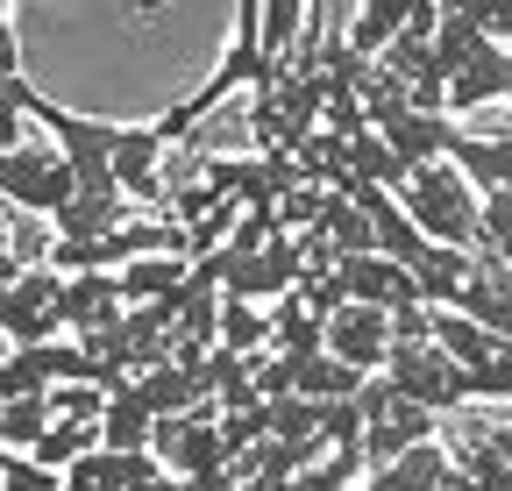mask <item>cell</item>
Returning a JSON list of instances; mask_svg holds the SVG:
<instances>
[{
  "instance_id": "6da1fadb",
  "label": "cell",
  "mask_w": 512,
  "mask_h": 491,
  "mask_svg": "<svg viewBox=\"0 0 512 491\" xmlns=\"http://www.w3.org/2000/svg\"><path fill=\"white\" fill-rule=\"evenodd\" d=\"M392 200L406 207V221H413L427 242H441V250H477V242H484V228H477L484 193H477L448 157H441V164H420Z\"/></svg>"
},
{
  "instance_id": "7a4b0ae2",
  "label": "cell",
  "mask_w": 512,
  "mask_h": 491,
  "mask_svg": "<svg viewBox=\"0 0 512 491\" xmlns=\"http://www.w3.org/2000/svg\"><path fill=\"white\" fill-rule=\"evenodd\" d=\"M64 200H72V164L57 157V143H15L8 157H0V207L15 214H57Z\"/></svg>"
},
{
  "instance_id": "3957f363",
  "label": "cell",
  "mask_w": 512,
  "mask_h": 491,
  "mask_svg": "<svg viewBox=\"0 0 512 491\" xmlns=\"http://www.w3.org/2000/svg\"><path fill=\"white\" fill-rule=\"evenodd\" d=\"M320 349L335 363H349L356 378H377L392 363V314H377V306H335L328 328H320Z\"/></svg>"
},
{
  "instance_id": "277c9868",
  "label": "cell",
  "mask_w": 512,
  "mask_h": 491,
  "mask_svg": "<svg viewBox=\"0 0 512 491\" xmlns=\"http://www.w3.org/2000/svg\"><path fill=\"white\" fill-rule=\"evenodd\" d=\"M57 271L50 264H29L22 278H8L0 285V335H8L15 349H29V342H50L57 335Z\"/></svg>"
},
{
  "instance_id": "5b68a950",
  "label": "cell",
  "mask_w": 512,
  "mask_h": 491,
  "mask_svg": "<svg viewBox=\"0 0 512 491\" xmlns=\"http://www.w3.org/2000/svg\"><path fill=\"white\" fill-rule=\"evenodd\" d=\"M384 385H392L399 399L427 406V413H456V363H448L434 342H413V349H392V363H384Z\"/></svg>"
},
{
  "instance_id": "8992f818",
  "label": "cell",
  "mask_w": 512,
  "mask_h": 491,
  "mask_svg": "<svg viewBox=\"0 0 512 491\" xmlns=\"http://www.w3.org/2000/svg\"><path fill=\"white\" fill-rule=\"evenodd\" d=\"M335 278H342V299L349 306H377V314H399V306H420L413 292V271L392 264V257H335Z\"/></svg>"
},
{
  "instance_id": "52a82bcc",
  "label": "cell",
  "mask_w": 512,
  "mask_h": 491,
  "mask_svg": "<svg viewBox=\"0 0 512 491\" xmlns=\"http://www.w3.org/2000/svg\"><path fill=\"white\" fill-rule=\"evenodd\" d=\"M57 335H93L121 314V285L114 271H79V278H57Z\"/></svg>"
},
{
  "instance_id": "ba28073f",
  "label": "cell",
  "mask_w": 512,
  "mask_h": 491,
  "mask_svg": "<svg viewBox=\"0 0 512 491\" xmlns=\"http://www.w3.org/2000/svg\"><path fill=\"white\" fill-rule=\"evenodd\" d=\"M136 399H143L157 420L192 413V406H214V399H207V385H200V363H178V356L150 363V371H136Z\"/></svg>"
},
{
  "instance_id": "9c48e42d",
  "label": "cell",
  "mask_w": 512,
  "mask_h": 491,
  "mask_svg": "<svg viewBox=\"0 0 512 491\" xmlns=\"http://www.w3.org/2000/svg\"><path fill=\"white\" fill-rule=\"evenodd\" d=\"M384 143L399 150V164H406V178L420 171V164H441L448 150H456V121H441V114H420V107H406L392 129H377Z\"/></svg>"
},
{
  "instance_id": "30bf717a",
  "label": "cell",
  "mask_w": 512,
  "mask_h": 491,
  "mask_svg": "<svg viewBox=\"0 0 512 491\" xmlns=\"http://www.w3.org/2000/svg\"><path fill=\"white\" fill-rule=\"evenodd\" d=\"M448 449L441 442H420V449H406V456H392V463H377L356 491H448Z\"/></svg>"
},
{
  "instance_id": "8fae6325",
  "label": "cell",
  "mask_w": 512,
  "mask_h": 491,
  "mask_svg": "<svg viewBox=\"0 0 512 491\" xmlns=\"http://www.w3.org/2000/svg\"><path fill=\"white\" fill-rule=\"evenodd\" d=\"M157 435V413L136 399V378L107 385V406H100V449H150Z\"/></svg>"
},
{
  "instance_id": "7c38bea8",
  "label": "cell",
  "mask_w": 512,
  "mask_h": 491,
  "mask_svg": "<svg viewBox=\"0 0 512 491\" xmlns=\"http://www.w3.org/2000/svg\"><path fill=\"white\" fill-rule=\"evenodd\" d=\"M470 271H477V250H441V242H427V257L413 264V292H420V306H456L463 299V285H470Z\"/></svg>"
},
{
  "instance_id": "4fadbf2b",
  "label": "cell",
  "mask_w": 512,
  "mask_h": 491,
  "mask_svg": "<svg viewBox=\"0 0 512 491\" xmlns=\"http://www.w3.org/2000/svg\"><path fill=\"white\" fill-rule=\"evenodd\" d=\"M306 22H313V0H264L256 50H264V65H271V72H285L292 57L306 50Z\"/></svg>"
},
{
  "instance_id": "5bb4252c",
  "label": "cell",
  "mask_w": 512,
  "mask_h": 491,
  "mask_svg": "<svg viewBox=\"0 0 512 491\" xmlns=\"http://www.w3.org/2000/svg\"><path fill=\"white\" fill-rule=\"evenodd\" d=\"M448 164H456L477 193H512V136H456Z\"/></svg>"
},
{
  "instance_id": "9a60e30c",
  "label": "cell",
  "mask_w": 512,
  "mask_h": 491,
  "mask_svg": "<svg viewBox=\"0 0 512 491\" xmlns=\"http://www.w3.org/2000/svg\"><path fill=\"white\" fill-rule=\"evenodd\" d=\"M434 349L456 363V371H477V363H491V356L512 349V342H498L491 328H477L470 314H456V306H441V314H434Z\"/></svg>"
},
{
  "instance_id": "2e32d148",
  "label": "cell",
  "mask_w": 512,
  "mask_h": 491,
  "mask_svg": "<svg viewBox=\"0 0 512 491\" xmlns=\"http://www.w3.org/2000/svg\"><path fill=\"white\" fill-rule=\"evenodd\" d=\"M192 257H136V264H121L114 285H121V306H157V299H178Z\"/></svg>"
},
{
  "instance_id": "e0dca14e",
  "label": "cell",
  "mask_w": 512,
  "mask_h": 491,
  "mask_svg": "<svg viewBox=\"0 0 512 491\" xmlns=\"http://www.w3.org/2000/svg\"><path fill=\"white\" fill-rule=\"evenodd\" d=\"M484 100H512V57L491 43L477 65H463L448 79V107H484Z\"/></svg>"
},
{
  "instance_id": "ac0fdd59",
  "label": "cell",
  "mask_w": 512,
  "mask_h": 491,
  "mask_svg": "<svg viewBox=\"0 0 512 491\" xmlns=\"http://www.w3.org/2000/svg\"><path fill=\"white\" fill-rule=\"evenodd\" d=\"M313 235H328V242H335V257H370V250H377V242H370V214H363L356 200H342V193L320 200Z\"/></svg>"
},
{
  "instance_id": "d6986e66",
  "label": "cell",
  "mask_w": 512,
  "mask_h": 491,
  "mask_svg": "<svg viewBox=\"0 0 512 491\" xmlns=\"http://www.w3.org/2000/svg\"><path fill=\"white\" fill-rule=\"evenodd\" d=\"M86 449H100V420H50V427H43V442H36L29 456H36L43 470H57V477H64Z\"/></svg>"
},
{
  "instance_id": "ffe728a7",
  "label": "cell",
  "mask_w": 512,
  "mask_h": 491,
  "mask_svg": "<svg viewBox=\"0 0 512 491\" xmlns=\"http://www.w3.org/2000/svg\"><path fill=\"white\" fill-rule=\"evenodd\" d=\"M320 328H328V321H320L299 292H285V299L271 306V349H285V356H313V349H320Z\"/></svg>"
},
{
  "instance_id": "44dd1931",
  "label": "cell",
  "mask_w": 512,
  "mask_h": 491,
  "mask_svg": "<svg viewBox=\"0 0 512 491\" xmlns=\"http://www.w3.org/2000/svg\"><path fill=\"white\" fill-rule=\"evenodd\" d=\"M349 178H370V186L399 193V186H406V164H399V150L384 143L377 129H356V136H349Z\"/></svg>"
},
{
  "instance_id": "7402d4cb",
  "label": "cell",
  "mask_w": 512,
  "mask_h": 491,
  "mask_svg": "<svg viewBox=\"0 0 512 491\" xmlns=\"http://www.w3.org/2000/svg\"><path fill=\"white\" fill-rule=\"evenodd\" d=\"M214 342L235 349V356H264L271 349V314H264V306H249V299H221V335Z\"/></svg>"
},
{
  "instance_id": "603a6c76",
  "label": "cell",
  "mask_w": 512,
  "mask_h": 491,
  "mask_svg": "<svg viewBox=\"0 0 512 491\" xmlns=\"http://www.w3.org/2000/svg\"><path fill=\"white\" fill-rule=\"evenodd\" d=\"M264 420H271V442H285V449L320 442V406H313V399H299V392L264 399ZM320 449H328V442H320Z\"/></svg>"
},
{
  "instance_id": "cb8c5ba5",
  "label": "cell",
  "mask_w": 512,
  "mask_h": 491,
  "mask_svg": "<svg viewBox=\"0 0 512 491\" xmlns=\"http://www.w3.org/2000/svg\"><path fill=\"white\" fill-rule=\"evenodd\" d=\"M50 427V399H0V449H36Z\"/></svg>"
},
{
  "instance_id": "d4e9b609",
  "label": "cell",
  "mask_w": 512,
  "mask_h": 491,
  "mask_svg": "<svg viewBox=\"0 0 512 491\" xmlns=\"http://www.w3.org/2000/svg\"><path fill=\"white\" fill-rule=\"evenodd\" d=\"M477 228H484V242H477V250H484L491 264H505V271H512V193H484Z\"/></svg>"
},
{
  "instance_id": "484cf974",
  "label": "cell",
  "mask_w": 512,
  "mask_h": 491,
  "mask_svg": "<svg viewBox=\"0 0 512 491\" xmlns=\"http://www.w3.org/2000/svg\"><path fill=\"white\" fill-rule=\"evenodd\" d=\"M256 442H271V420H264V399H249V406H221V449L242 456Z\"/></svg>"
},
{
  "instance_id": "4316f807",
  "label": "cell",
  "mask_w": 512,
  "mask_h": 491,
  "mask_svg": "<svg viewBox=\"0 0 512 491\" xmlns=\"http://www.w3.org/2000/svg\"><path fill=\"white\" fill-rule=\"evenodd\" d=\"M456 399H505L512 406V349H498L477 371H456Z\"/></svg>"
},
{
  "instance_id": "83f0119b",
  "label": "cell",
  "mask_w": 512,
  "mask_h": 491,
  "mask_svg": "<svg viewBox=\"0 0 512 491\" xmlns=\"http://www.w3.org/2000/svg\"><path fill=\"white\" fill-rule=\"evenodd\" d=\"M43 399H50V420H100V406H107L100 385H57Z\"/></svg>"
},
{
  "instance_id": "f1b7e54d",
  "label": "cell",
  "mask_w": 512,
  "mask_h": 491,
  "mask_svg": "<svg viewBox=\"0 0 512 491\" xmlns=\"http://www.w3.org/2000/svg\"><path fill=\"white\" fill-rule=\"evenodd\" d=\"M29 264L15 257V207H0V285H8V278H22Z\"/></svg>"
},
{
  "instance_id": "f546056e",
  "label": "cell",
  "mask_w": 512,
  "mask_h": 491,
  "mask_svg": "<svg viewBox=\"0 0 512 491\" xmlns=\"http://www.w3.org/2000/svg\"><path fill=\"white\" fill-rule=\"evenodd\" d=\"M22 143V114H0V157H8Z\"/></svg>"
},
{
  "instance_id": "4dcf8cb0",
  "label": "cell",
  "mask_w": 512,
  "mask_h": 491,
  "mask_svg": "<svg viewBox=\"0 0 512 491\" xmlns=\"http://www.w3.org/2000/svg\"><path fill=\"white\" fill-rule=\"evenodd\" d=\"M8 349H15V342H8V335H0V356H8Z\"/></svg>"
},
{
  "instance_id": "1f68e13d",
  "label": "cell",
  "mask_w": 512,
  "mask_h": 491,
  "mask_svg": "<svg viewBox=\"0 0 512 491\" xmlns=\"http://www.w3.org/2000/svg\"><path fill=\"white\" fill-rule=\"evenodd\" d=\"M0 22H8V0H0Z\"/></svg>"
}]
</instances>
